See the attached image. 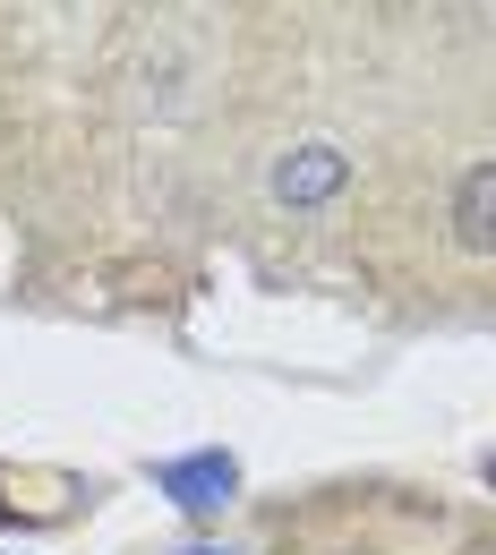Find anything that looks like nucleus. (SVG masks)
<instances>
[{"label":"nucleus","mask_w":496,"mask_h":555,"mask_svg":"<svg viewBox=\"0 0 496 555\" xmlns=\"http://www.w3.org/2000/svg\"><path fill=\"white\" fill-rule=\"evenodd\" d=\"M163 487H180V504L214 513V504L231 495V462H222V453H198V462H171V470H163Z\"/></svg>","instance_id":"7ed1b4c3"},{"label":"nucleus","mask_w":496,"mask_h":555,"mask_svg":"<svg viewBox=\"0 0 496 555\" xmlns=\"http://www.w3.org/2000/svg\"><path fill=\"white\" fill-rule=\"evenodd\" d=\"M198 555H214V547H198Z\"/></svg>","instance_id":"20e7f679"},{"label":"nucleus","mask_w":496,"mask_h":555,"mask_svg":"<svg viewBox=\"0 0 496 555\" xmlns=\"http://www.w3.org/2000/svg\"><path fill=\"white\" fill-rule=\"evenodd\" d=\"M352 189V154L343 145H291L283 163H275V206H291V214H308V206H334Z\"/></svg>","instance_id":"f257e3e1"},{"label":"nucleus","mask_w":496,"mask_h":555,"mask_svg":"<svg viewBox=\"0 0 496 555\" xmlns=\"http://www.w3.org/2000/svg\"><path fill=\"white\" fill-rule=\"evenodd\" d=\"M454 240L471 248V257H496V154H480L462 180H454Z\"/></svg>","instance_id":"f03ea898"}]
</instances>
